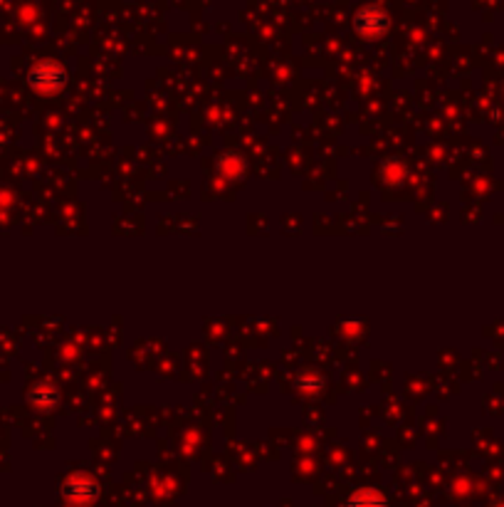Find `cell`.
<instances>
[{"label":"cell","instance_id":"obj_1","mask_svg":"<svg viewBox=\"0 0 504 507\" xmlns=\"http://www.w3.org/2000/svg\"><path fill=\"white\" fill-rule=\"evenodd\" d=\"M356 25H359L361 33L378 35V33L386 28V13L378 8H364L359 15H356Z\"/></svg>","mask_w":504,"mask_h":507},{"label":"cell","instance_id":"obj_2","mask_svg":"<svg viewBox=\"0 0 504 507\" xmlns=\"http://www.w3.org/2000/svg\"><path fill=\"white\" fill-rule=\"evenodd\" d=\"M349 507H386V500L378 495V493H359L351 502H349Z\"/></svg>","mask_w":504,"mask_h":507}]
</instances>
